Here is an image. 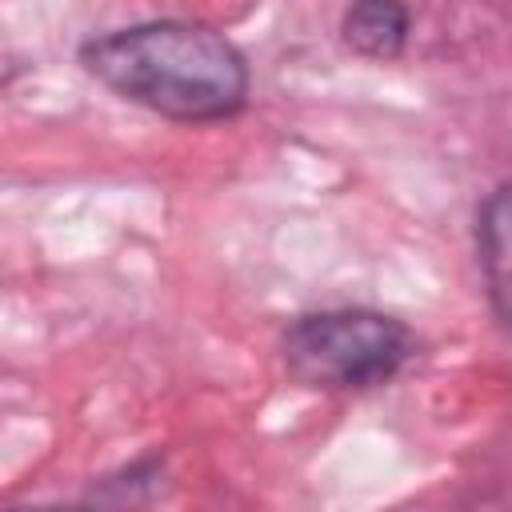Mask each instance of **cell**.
<instances>
[{
    "mask_svg": "<svg viewBox=\"0 0 512 512\" xmlns=\"http://www.w3.org/2000/svg\"><path fill=\"white\" fill-rule=\"evenodd\" d=\"M76 60L120 100L176 124L232 120L252 92L248 56L200 20L120 24L80 40Z\"/></svg>",
    "mask_w": 512,
    "mask_h": 512,
    "instance_id": "1",
    "label": "cell"
},
{
    "mask_svg": "<svg viewBox=\"0 0 512 512\" xmlns=\"http://www.w3.org/2000/svg\"><path fill=\"white\" fill-rule=\"evenodd\" d=\"M284 368L320 392H364L400 376L412 360L404 320L376 308H320L296 316L280 336Z\"/></svg>",
    "mask_w": 512,
    "mask_h": 512,
    "instance_id": "2",
    "label": "cell"
},
{
    "mask_svg": "<svg viewBox=\"0 0 512 512\" xmlns=\"http://www.w3.org/2000/svg\"><path fill=\"white\" fill-rule=\"evenodd\" d=\"M476 260L496 316L512 328V184H500L476 208Z\"/></svg>",
    "mask_w": 512,
    "mask_h": 512,
    "instance_id": "3",
    "label": "cell"
},
{
    "mask_svg": "<svg viewBox=\"0 0 512 512\" xmlns=\"http://www.w3.org/2000/svg\"><path fill=\"white\" fill-rule=\"evenodd\" d=\"M412 32L404 0H352L340 16V40L364 60H396Z\"/></svg>",
    "mask_w": 512,
    "mask_h": 512,
    "instance_id": "4",
    "label": "cell"
},
{
    "mask_svg": "<svg viewBox=\"0 0 512 512\" xmlns=\"http://www.w3.org/2000/svg\"><path fill=\"white\" fill-rule=\"evenodd\" d=\"M164 492V456H140L108 476H100L84 500L88 504H152Z\"/></svg>",
    "mask_w": 512,
    "mask_h": 512,
    "instance_id": "5",
    "label": "cell"
}]
</instances>
